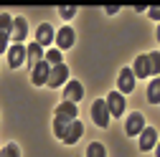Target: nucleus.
<instances>
[{
	"instance_id": "obj_1",
	"label": "nucleus",
	"mask_w": 160,
	"mask_h": 157,
	"mask_svg": "<svg viewBox=\"0 0 160 157\" xmlns=\"http://www.w3.org/2000/svg\"><path fill=\"white\" fill-rule=\"evenodd\" d=\"M92 119L97 127H109V109H107L104 99H97L92 104Z\"/></svg>"
},
{
	"instance_id": "obj_2",
	"label": "nucleus",
	"mask_w": 160,
	"mask_h": 157,
	"mask_svg": "<svg viewBox=\"0 0 160 157\" xmlns=\"http://www.w3.org/2000/svg\"><path fill=\"white\" fill-rule=\"evenodd\" d=\"M66 78H69V69H66V64H58V66H51L46 84H48V86H53V89H58V86H64Z\"/></svg>"
},
{
	"instance_id": "obj_3",
	"label": "nucleus",
	"mask_w": 160,
	"mask_h": 157,
	"mask_svg": "<svg viewBox=\"0 0 160 157\" xmlns=\"http://www.w3.org/2000/svg\"><path fill=\"white\" fill-rule=\"evenodd\" d=\"M82 134H84V124L79 122V119H71V122L66 124V129H64L61 142H66V145H74V142H79V140H82Z\"/></svg>"
},
{
	"instance_id": "obj_4",
	"label": "nucleus",
	"mask_w": 160,
	"mask_h": 157,
	"mask_svg": "<svg viewBox=\"0 0 160 157\" xmlns=\"http://www.w3.org/2000/svg\"><path fill=\"white\" fill-rule=\"evenodd\" d=\"M10 31H13V15L3 13V15H0V53H3V51H8Z\"/></svg>"
},
{
	"instance_id": "obj_5",
	"label": "nucleus",
	"mask_w": 160,
	"mask_h": 157,
	"mask_svg": "<svg viewBox=\"0 0 160 157\" xmlns=\"http://www.w3.org/2000/svg\"><path fill=\"white\" fill-rule=\"evenodd\" d=\"M107 109H109V117H122L125 114V96L119 94V91H112L107 99H104Z\"/></svg>"
},
{
	"instance_id": "obj_6",
	"label": "nucleus",
	"mask_w": 160,
	"mask_h": 157,
	"mask_svg": "<svg viewBox=\"0 0 160 157\" xmlns=\"http://www.w3.org/2000/svg\"><path fill=\"white\" fill-rule=\"evenodd\" d=\"M26 46L23 43H13L10 48H8V64H10V69H18V66H23V61H26Z\"/></svg>"
},
{
	"instance_id": "obj_7",
	"label": "nucleus",
	"mask_w": 160,
	"mask_h": 157,
	"mask_svg": "<svg viewBox=\"0 0 160 157\" xmlns=\"http://www.w3.org/2000/svg\"><path fill=\"white\" fill-rule=\"evenodd\" d=\"M142 129H145V119H142V114H140V112L130 114V117H127V124H125V134H127V137H137Z\"/></svg>"
},
{
	"instance_id": "obj_8",
	"label": "nucleus",
	"mask_w": 160,
	"mask_h": 157,
	"mask_svg": "<svg viewBox=\"0 0 160 157\" xmlns=\"http://www.w3.org/2000/svg\"><path fill=\"white\" fill-rule=\"evenodd\" d=\"M48 71H51V66L41 58V61H38V64L31 69V81H33L36 86H43V84H46V78H48Z\"/></svg>"
},
{
	"instance_id": "obj_9",
	"label": "nucleus",
	"mask_w": 160,
	"mask_h": 157,
	"mask_svg": "<svg viewBox=\"0 0 160 157\" xmlns=\"http://www.w3.org/2000/svg\"><path fill=\"white\" fill-rule=\"evenodd\" d=\"M53 41L58 43V51H66V48H71V46H74V28H71V26H64L61 31H58V33L53 36Z\"/></svg>"
},
{
	"instance_id": "obj_10",
	"label": "nucleus",
	"mask_w": 160,
	"mask_h": 157,
	"mask_svg": "<svg viewBox=\"0 0 160 157\" xmlns=\"http://www.w3.org/2000/svg\"><path fill=\"white\" fill-rule=\"evenodd\" d=\"M117 89H119V94H130L135 89V74H132V69H122V71H119Z\"/></svg>"
},
{
	"instance_id": "obj_11",
	"label": "nucleus",
	"mask_w": 160,
	"mask_h": 157,
	"mask_svg": "<svg viewBox=\"0 0 160 157\" xmlns=\"http://www.w3.org/2000/svg\"><path fill=\"white\" fill-rule=\"evenodd\" d=\"M28 36V23L26 18H13V31H10V41L13 43H23V38Z\"/></svg>"
},
{
	"instance_id": "obj_12",
	"label": "nucleus",
	"mask_w": 160,
	"mask_h": 157,
	"mask_svg": "<svg viewBox=\"0 0 160 157\" xmlns=\"http://www.w3.org/2000/svg\"><path fill=\"white\" fill-rule=\"evenodd\" d=\"M155 142H158V129L155 127H145L142 132H140V150H152L155 147Z\"/></svg>"
},
{
	"instance_id": "obj_13",
	"label": "nucleus",
	"mask_w": 160,
	"mask_h": 157,
	"mask_svg": "<svg viewBox=\"0 0 160 157\" xmlns=\"http://www.w3.org/2000/svg\"><path fill=\"white\" fill-rule=\"evenodd\" d=\"M64 99L76 104L79 99H84V86L79 84V81H69V84H66V89H64Z\"/></svg>"
},
{
	"instance_id": "obj_14",
	"label": "nucleus",
	"mask_w": 160,
	"mask_h": 157,
	"mask_svg": "<svg viewBox=\"0 0 160 157\" xmlns=\"http://www.w3.org/2000/svg\"><path fill=\"white\" fill-rule=\"evenodd\" d=\"M53 36H56V33H53V28H51L48 23H43V26H38V31H36V43L43 48V46L53 43Z\"/></svg>"
},
{
	"instance_id": "obj_15",
	"label": "nucleus",
	"mask_w": 160,
	"mask_h": 157,
	"mask_svg": "<svg viewBox=\"0 0 160 157\" xmlns=\"http://www.w3.org/2000/svg\"><path fill=\"white\" fill-rule=\"evenodd\" d=\"M132 74H135V78H148V76H150V61H148V56H145V53L135 58Z\"/></svg>"
},
{
	"instance_id": "obj_16",
	"label": "nucleus",
	"mask_w": 160,
	"mask_h": 157,
	"mask_svg": "<svg viewBox=\"0 0 160 157\" xmlns=\"http://www.w3.org/2000/svg\"><path fill=\"white\" fill-rule=\"evenodd\" d=\"M56 117H58V119H64V122L76 119V104L74 102H61V104L56 107Z\"/></svg>"
},
{
	"instance_id": "obj_17",
	"label": "nucleus",
	"mask_w": 160,
	"mask_h": 157,
	"mask_svg": "<svg viewBox=\"0 0 160 157\" xmlns=\"http://www.w3.org/2000/svg\"><path fill=\"white\" fill-rule=\"evenodd\" d=\"M26 56H28L26 61H28V64H31V69H33V66H36V64L43 58V48H41V46H38V43L33 41L31 46H26Z\"/></svg>"
},
{
	"instance_id": "obj_18",
	"label": "nucleus",
	"mask_w": 160,
	"mask_h": 157,
	"mask_svg": "<svg viewBox=\"0 0 160 157\" xmlns=\"http://www.w3.org/2000/svg\"><path fill=\"white\" fill-rule=\"evenodd\" d=\"M160 81H158V78H152V81H150V86H148V102L150 104H158L160 102Z\"/></svg>"
},
{
	"instance_id": "obj_19",
	"label": "nucleus",
	"mask_w": 160,
	"mask_h": 157,
	"mask_svg": "<svg viewBox=\"0 0 160 157\" xmlns=\"http://www.w3.org/2000/svg\"><path fill=\"white\" fill-rule=\"evenodd\" d=\"M148 61H150V76H158L160 74V53L158 51L148 53Z\"/></svg>"
},
{
	"instance_id": "obj_20",
	"label": "nucleus",
	"mask_w": 160,
	"mask_h": 157,
	"mask_svg": "<svg viewBox=\"0 0 160 157\" xmlns=\"http://www.w3.org/2000/svg\"><path fill=\"white\" fill-rule=\"evenodd\" d=\"M43 61H46L48 66H58V64H61V51H58V48H51V51L43 56Z\"/></svg>"
},
{
	"instance_id": "obj_21",
	"label": "nucleus",
	"mask_w": 160,
	"mask_h": 157,
	"mask_svg": "<svg viewBox=\"0 0 160 157\" xmlns=\"http://www.w3.org/2000/svg\"><path fill=\"white\" fill-rule=\"evenodd\" d=\"M87 157H107V150H104V145H99V142L89 145V150H87Z\"/></svg>"
},
{
	"instance_id": "obj_22",
	"label": "nucleus",
	"mask_w": 160,
	"mask_h": 157,
	"mask_svg": "<svg viewBox=\"0 0 160 157\" xmlns=\"http://www.w3.org/2000/svg\"><path fill=\"white\" fill-rule=\"evenodd\" d=\"M0 157H21V150H18V145H5L0 150Z\"/></svg>"
},
{
	"instance_id": "obj_23",
	"label": "nucleus",
	"mask_w": 160,
	"mask_h": 157,
	"mask_svg": "<svg viewBox=\"0 0 160 157\" xmlns=\"http://www.w3.org/2000/svg\"><path fill=\"white\" fill-rule=\"evenodd\" d=\"M66 124H69V122H64V119H58V117L53 119V134L58 137V140H61V137H64V129H66Z\"/></svg>"
},
{
	"instance_id": "obj_24",
	"label": "nucleus",
	"mask_w": 160,
	"mask_h": 157,
	"mask_svg": "<svg viewBox=\"0 0 160 157\" xmlns=\"http://www.w3.org/2000/svg\"><path fill=\"white\" fill-rule=\"evenodd\" d=\"M58 15H61V18H74L76 15V8L74 5H64V8H58Z\"/></svg>"
},
{
	"instance_id": "obj_25",
	"label": "nucleus",
	"mask_w": 160,
	"mask_h": 157,
	"mask_svg": "<svg viewBox=\"0 0 160 157\" xmlns=\"http://www.w3.org/2000/svg\"><path fill=\"white\" fill-rule=\"evenodd\" d=\"M148 13H150V18H152V21H158V15H160V13H158V8H150Z\"/></svg>"
}]
</instances>
